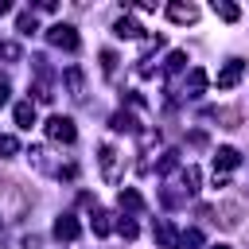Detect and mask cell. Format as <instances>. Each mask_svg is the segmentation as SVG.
Segmentation results:
<instances>
[{
  "label": "cell",
  "mask_w": 249,
  "mask_h": 249,
  "mask_svg": "<svg viewBox=\"0 0 249 249\" xmlns=\"http://www.w3.org/2000/svg\"><path fill=\"white\" fill-rule=\"evenodd\" d=\"M113 160H117V152L105 144V148H101V175H105V179H113Z\"/></svg>",
  "instance_id": "12"
},
{
  "label": "cell",
  "mask_w": 249,
  "mask_h": 249,
  "mask_svg": "<svg viewBox=\"0 0 249 249\" xmlns=\"http://www.w3.org/2000/svg\"><path fill=\"white\" fill-rule=\"evenodd\" d=\"M47 39H51L54 47H66V51H78V31H74L70 23H54V27L47 31Z\"/></svg>",
  "instance_id": "2"
},
{
  "label": "cell",
  "mask_w": 249,
  "mask_h": 249,
  "mask_svg": "<svg viewBox=\"0 0 249 249\" xmlns=\"http://www.w3.org/2000/svg\"><path fill=\"white\" fill-rule=\"evenodd\" d=\"M47 136H51V140H62V144H74L78 128H74L70 117H51V121H47Z\"/></svg>",
  "instance_id": "1"
},
{
  "label": "cell",
  "mask_w": 249,
  "mask_h": 249,
  "mask_svg": "<svg viewBox=\"0 0 249 249\" xmlns=\"http://www.w3.org/2000/svg\"><path fill=\"white\" fill-rule=\"evenodd\" d=\"M156 241H160L163 249H175V230H171L167 222H156Z\"/></svg>",
  "instance_id": "11"
},
{
  "label": "cell",
  "mask_w": 249,
  "mask_h": 249,
  "mask_svg": "<svg viewBox=\"0 0 249 249\" xmlns=\"http://www.w3.org/2000/svg\"><path fill=\"white\" fill-rule=\"evenodd\" d=\"M4 101H8V82L0 78V105H4Z\"/></svg>",
  "instance_id": "21"
},
{
  "label": "cell",
  "mask_w": 249,
  "mask_h": 249,
  "mask_svg": "<svg viewBox=\"0 0 249 249\" xmlns=\"http://www.w3.org/2000/svg\"><path fill=\"white\" fill-rule=\"evenodd\" d=\"M183 245H202V233H198V230H187V233H183Z\"/></svg>",
  "instance_id": "20"
},
{
  "label": "cell",
  "mask_w": 249,
  "mask_h": 249,
  "mask_svg": "<svg viewBox=\"0 0 249 249\" xmlns=\"http://www.w3.org/2000/svg\"><path fill=\"white\" fill-rule=\"evenodd\" d=\"M16 124H19V128H31V124H35V105H31V101H19V105H16Z\"/></svg>",
  "instance_id": "8"
},
{
  "label": "cell",
  "mask_w": 249,
  "mask_h": 249,
  "mask_svg": "<svg viewBox=\"0 0 249 249\" xmlns=\"http://www.w3.org/2000/svg\"><path fill=\"white\" fill-rule=\"evenodd\" d=\"M241 70H245V62H241V58H230V62L222 66V74H218V89H230V86H237Z\"/></svg>",
  "instance_id": "3"
},
{
  "label": "cell",
  "mask_w": 249,
  "mask_h": 249,
  "mask_svg": "<svg viewBox=\"0 0 249 249\" xmlns=\"http://www.w3.org/2000/svg\"><path fill=\"white\" fill-rule=\"evenodd\" d=\"M113 128H117V132H132V128H136V121H132L128 113H113Z\"/></svg>",
  "instance_id": "13"
},
{
  "label": "cell",
  "mask_w": 249,
  "mask_h": 249,
  "mask_svg": "<svg viewBox=\"0 0 249 249\" xmlns=\"http://www.w3.org/2000/svg\"><path fill=\"white\" fill-rule=\"evenodd\" d=\"M0 152H4V156H12V152H19V144H16V136H0Z\"/></svg>",
  "instance_id": "17"
},
{
  "label": "cell",
  "mask_w": 249,
  "mask_h": 249,
  "mask_svg": "<svg viewBox=\"0 0 249 249\" xmlns=\"http://www.w3.org/2000/svg\"><path fill=\"white\" fill-rule=\"evenodd\" d=\"M214 12H218V16L226 19V23H233V19L241 16V8H233V4H214Z\"/></svg>",
  "instance_id": "15"
},
{
  "label": "cell",
  "mask_w": 249,
  "mask_h": 249,
  "mask_svg": "<svg viewBox=\"0 0 249 249\" xmlns=\"http://www.w3.org/2000/svg\"><path fill=\"white\" fill-rule=\"evenodd\" d=\"M35 27H39V23H35V16H27V12H23V16H19V31H23V35H31Z\"/></svg>",
  "instance_id": "16"
},
{
  "label": "cell",
  "mask_w": 249,
  "mask_h": 249,
  "mask_svg": "<svg viewBox=\"0 0 249 249\" xmlns=\"http://www.w3.org/2000/svg\"><path fill=\"white\" fill-rule=\"evenodd\" d=\"M237 163H241L237 148H218V152H214V167H222V171H233Z\"/></svg>",
  "instance_id": "6"
},
{
  "label": "cell",
  "mask_w": 249,
  "mask_h": 249,
  "mask_svg": "<svg viewBox=\"0 0 249 249\" xmlns=\"http://www.w3.org/2000/svg\"><path fill=\"white\" fill-rule=\"evenodd\" d=\"M117 230H121V237H128V241H132V237H136V222H121V226H117Z\"/></svg>",
  "instance_id": "19"
},
{
  "label": "cell",
  "mask_w": 249,
  "mask_h": 249,
  "mask_svg": "<svg viewBox=\"0 0 249 249\" xmlns=\"http://www.w3.org/2000/svg\"><path fill=\"white\" fill-rule=\"evenodd\" d=\"M167 19L171 23H195L198 19V8L195 4H167Z\"/></svg>",
  "instance_id": "5"
},
{
  "label": "cell",
  "mask_w": 249,
  "mask_h": 249,
  "mask_svg": "<svg viewBox=\"0 0 249 249\" xmlns=\"http://www.w3.org/2000/svg\"><path fill=\"white\" fill-rule=\"evenodd\" d=\"M4 12H12V4H8V0H0V16H4Z\"/></svg>",
  "instance_id": "22"
},
{
  "label": "cell",
  "mask_w": 249,
  "mask_h": 249,
  "mask_svg": "<svg viewBox=\"0 0 249 249\" xmlns=\"http://www.w3.org/2000/svg\"><path fill=\"white\" fill-rule=\"evenodd\" d=\"M202 89H206V70H198V66H195V70H191V78H187V93H191V97H198Z\"/></svg>",
  "instance_id": "9"
},
{
  "label": "cell",
  "mask_w": 249,
  "mask_h": 249,
  "mask_svg": "<svg viewBox=\"0 0 249 249\" xmlns=\"http://www.w3.org/2000/svg\"><path fill=\"white\" fill-rule=\"evenodd\" d=\"M109 230H113V222H109V214H105V210H97V214H93V233H101V237H105Z\"/></svg>",
  "instance_id": "14"
},
{
  "label": "cell",
  "mask_w": 249,
  "mask_h": 249,
  "mask_svg": "<svg viewBox=\"0 0 249 249\" xmlns=\"http://www.w3.org/2000/svg\"><path fill=\"white\" fill-rule=\"evenodd\" d=\"M121 206H124V210H132V214H136V210H144V198H140V191L124 187V191H121Z\"/></svg>",
  "instance_id": "10"
},
{
  "label": "cell",
  "mask_w": 249,
  "mask_h": 249,
  "mask_svg": "<svg viewBox=\"0 0 249 249\" xmlns=\"http://www.w3.org/2000/svg\"><path fill=\"white\" fill-rule=\"evenodd\" d=\"M113 66H117V54H113V51H105V54H101V70H105V74H113Z\"/></svg>",
  "instance_id": "18"
},
{
  "label": "cell",
  "mask_w": 249,
  "mask_h": 249,
  "mask_svg": "<svg viewBox=\"0 0 249 249\" xmlns=\"http://www.w3.org/2000/svg\"><path fill=\"white\" fill-rule=\"evenodd\" d=\"M113 31H117L121 39H136V35H140V23H136V19H128V16H121V19L113 23Z\"/></svg>",
  "instance_id": "7"
},
{
  "label": "cell",
  "mask_w": 249,
  "mask_h": 249,
  "mask_svg": "<svg viewBox=\"0 0 249 249\" xmlns=\"http://www.w3.org/2000/svg\"><path fill=\"white\" fill-rule=\"evenodd\" d=\"M214 249H230V245H214Z\"/></svg>",
  "instance_id": "23"
},
{
  "label": "cell",
  "mask_w": 249,
  "mask_h": 249,
  "mask_svg": "<svg viewBox=\"0 0 249 249\" xmlns=\"http://www.w3.org/2000/svg\"><path fill=\"white\" fill-rule=\"evenodd\" d=\"M78 233H82V226H78L74 214H62V218L54 222V237H58V241H74Z\"/></svg>",
  "instance_id": "4"
}]
</instances>
